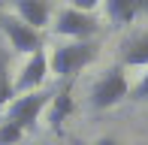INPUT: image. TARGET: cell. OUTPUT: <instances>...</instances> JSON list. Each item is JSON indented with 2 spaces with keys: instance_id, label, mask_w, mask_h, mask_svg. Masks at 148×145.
<instances>
[{
  "instance_id": "ba28073f",
  "label": "cell",
  "mask_w": 148,
  "mask_h": 145,
  "mask_svg": "<svg viewBox=\"0 0 148 145\" xmlns=\"http://www.w3.org/2000/svg\"><path fill=\"white\" fill-rule=\"evenodd\" d=\"M15 18L33 30H42L51 21V6L49 0H15Z\"/></svg>"
},
{
  "instance_id": "6da1fadb",
  "label": "cell",
  "mask_w": 148,
  "mask_h": 145,
  "mask_svg": "<svg viewBox=\"0 0 148 145\" xmlns=\"http://www.w3.org/2000/svg\"><path fill=\"white\" fill-rule=\"evenodd\" d=\"M49 55V72H55L64 82H73L85 67H91L97 57V42H64L58 49L45 51Z\"/></svg>"
},
{
  "instance_id": "7c38bea8",
  "label": "cell",
  "mask_w": 148,
  "mask_h": 145,
  "mask_svg": "<svg viewBox=\"0 0 148 145\" xmlns=\"http://www.w3.org/2000/svg\"><path fill=\"white\" fill-rule=\"evenodd\" d=\"M24 139V130L12 121H0V145H18Z\"/></svg>"
},
{
  "instance_id": "5bb4252c",
  "label": "cell",
  "mask_w": 148,
  "mask_h": 145,
  "mask_svg": "<svg viewBox=\"0 0 148 145\" xmlns=\"http://www.w3.org/2000/svg\"><path fill=\"white\" fill-rule=\"evenodd\" d=\"M97 3H100V0H70V6H73V9H79V12H88V15H91L94 9H97Z\"/></svg>"
},
{
  "instance_id": "7a4b0ae2",
  "label": "cell",
  "mask_w": 148,
  "mask_h": 145,
  "mask_svg": "<svg viewBox=\"0 0 148 145\" xmlns=\"http://www.w3.org/2000/svg\"><path fill=\"white\" fill-rule=\"evenodd\" d=\"M130 97V82H127L124 67H109L91 88V106L94 109H112L121 100Z\"/></svg>"
},
{
  "instance_id": "277c9868",
  "label": "cell",
  "mask_w": 148,
  "mask_h": 145,
  "mask_svg": "<svg viewBox=\"0 0 148 145\" xmlns=\"http://www.w3.org/2000/svg\"><path fill=\"white\" fill-rule=\"evenodd\" d=\"M51 27H55L58 36H66L70 42H88V39L100 30V24H97L94 15H88V12H79V9H73V6H66V9L58 12V18H55Z\"/></svg>"
},
{
  "instance_id": "3957f363",
  "label": "cell",
  "mask_w": 148,
  "mask_h": 145,
  "mask_svg": "<svg viewBox=\"0 0 148 145\" xmlns=\"http://www.w3.org/2000/svg\"><path fill=\"white\" fill-rule=\"evenodd\" d=\"M49 100H51L49 91H30V94H18V97H12V103L3 109V112H6L3 121L18 124V127L27 133V130L36 127L39 118H42V112H45V106H49Z\"/></svg>"
},
{
  "instance_id": "5b68a950",
  "label": "cell",
  "mask_w": 148,
  "mask_h": 145,
  "mask_svg": "<svg viewBox=\"0 0 148 145\" xmlns=\"http://www.w3.org/2000/svg\"><path fill=\"white\" fill-rule=\"evenodd\" d=\"M0 34L6 36V45H9L12 51H18V55H24V57L42 49V34L27 27V24H21L15 15L0 12Z\"/></svg>"
},
{
  "instance_id": "8fae6325",
  "label": "cell",
  "mask_w": 148,
  "mask_h": 145,
  "mask_svg": "<svg viewBox=\"0 0 148 145\" xmlns=\"http://www.w3.org/2000/svg\"><path fill=\"white\" fill-rule=\"evenodd\" d=\"M15 91H12V76H9V51L0 42V112L12 103Z\"/></svg>"
},
{
  "instance_id": "52a82bcc",
  "label": "cell",
  "mask_w": 148,
  "mask_h": 145,
  "mask_svg": "<svg viewBox=\"0 0 148 145\" xmlns=\"http://www.w3.org/2000/svg\"><path fill=\"white\" fill-rule=\"evenodd\" d=\"M45 109H49V127L55 130V133H60L66 118L76 109V103H73V82H64V88H60L58 94H51V100H49Z\"/></svg>"
},
{
  "instance_id": "9a60e30c",
  "label": "cell",
  "mask_w": 148,
  "mask_h": 145,
  "mask_svg": "<svg viewBox=\"0 0 148 145\" xmlns=\"http://www.w3.org/2000/svg\"><path fill=\"white\" fill-rule=\"evenodd\" d=\"M94 145H118V142L112 139V136H103V139H97V142H94Z\"/></svg>"
},
{
  "instance_id": "4fadbf2b",
  "label": "cell",
  "mask_w": 148,
  "mask_h": 145,
  "mask_svg": "<svg viewBox=\"0 0 148 145\" xmlns=\"http://www.w3.org/2000/svg\"><path fill=\"white\" fill-rule=\"evenodd\" d=\"M130 97H133L136 103H148V70H145V76L139 79V85L130 91Z\"/></svg>"
},
{
  "instance_id": "8992f818",
  "label": "cell",
  "mask_w": 148,
  "mask_h": 145,
  "mask_svg": "<svg viewBox=\"0 0 148 145\" xmlns=\"http://www.w3.org/2000/svg\"><path fill=\"white\" fill-rule=\"evenodd\" d=\"M45 79H49V55H45V49H39V51H33V55H27L18 79H12V91H15V97L39 91Z\"/></svg>"
},
{
  "instance_id": "2e32d148",
  "label": "cell",
  "mask_w": 148,
  "mask_h": 145,
  "mask_svg": "<svg viewBox=\"0 0 148 145\" xmlns=\"http://www.w3.org/2000/svg\"><path fill=\"white\" fill-rule=\"evenodd\" d=\"M133 3H136L139 12H148V0H133Z\"/></svg>"
},
{
  "instance_id": "30bf717a",
  "label": "cell",
  "mask_w": 148,
  "mask_h": 145,
  "mask_svg": "<svg viewBox=\"0 0 148 145\" xmlns=\"http://www.w3.org/2000/svg\"><path fill=\"white\" fill-rule=\"evenodd\" d=\"M106 15H109L112 27H127L139 15V9L133 0H106Z\"/></svg>"
},
{
  "instance_id": "9c48e42d",
  "label": "cell",
  "mask_w": 148,
  "mask_h": 145,
  "mask_svg": "<svg viewBox=\"0 0 148 145\" xmlns=\"http://www.w3.org/2000/svg\"><path fill=\"white\" fill-rule=\"evenodd\" d=\"M118 67H145L148 70V34L133 36L121 51V64Z\"/></svg>"
}]
</instances>
